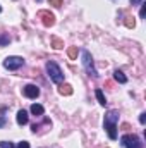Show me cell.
Returning a JSON list of instances; mask_svg holds the SVG:
<instances>
[{"instance_id":"6","label":"cell","mask_w":146,"mask_h":148,"mask_svg":"<svg viewBox=\"0 0 146 148\" xmlns=\"http://www.w3.org/2000/svg\"><path fill=\"white\" fill-rule=\"evenodd\" d=\"M38 17L41 19V23H43L46 28H50V26L55 24V16H53L50 10H40V12H38Z\"/></svg>"},{"instance_id":"13","label":"cell","mask_w":146,"mask_h":148,"mask_svg":"<svg viewBox=\"0 0 146 148\" xmlns=\"http://www.w3.org/2000/svg\"><path fill=\"white\" fill-rule=\"evenodd\" d=\"M77 53H79V50H77V47H69L67 48V57L74 60V59H77Z\"/></svg>"},{"instance_id":"18","label":"cell","mask_w":146,"mask_h":148,"mask_svg":"<svg viewBox=\"0 0 146 148\" xmlns=\"http://www.w3.org/2000/svg\"><path fill=\"white\" fill-rule=\"evenodd\" d=\"M50 5H53V7H60V5H62V0H50Z\"/></svg>"},{"instance_id":"17","label":"cell","mask_w":146,"mask_h":148,"mask_svg":"<svg viewBox=\"0 0 146 148\" xmlns=\"http://www.w3.org/2000/svg\"><path fill=\"white\" fill-rule=\"evenodd\" d=\"M7 43H9V36L2 35V36H0V47H3V45H7Z\"/></svg>"},{"instance_id":"7","label":"cell","mask_w":146,"mask_h":148,"mask_svg":"<svg viewBox=\"0 0 146 148\" xmlns=\"http://www.w3.org/2000/svg\"><path fill=\"white\" fill-rule=\"evenodd\" d=\"M23 93H24V97H28V98H36L38 95H40V88H38L36 84H26V86L23 88Z\"/></svg>"},{"instance_id":"23","label":"cell","mask_w":146,"mask_h":148,"mask_svg":"<svg viewBox=\"0 0 146 148\" xmlns=\"http://www.w3.org/2000/svg\"><path fill=\"white\" fill-rule=\"evenodd\" d=\"M5 124V117H0V126H3Z\"/></svg>"},{"instance_id":"11","label":"cell","mask_w":146,"mask_h":148,"mask_svg":"<svg viewBox=\"0 0 146 148\" xmlns=\"http://www.w3.org/2000/svg\"><path fill=\"white\" fill-rule=\"evenodd\" d=\"M95 95H96V98H98L100 105H107V98H105V95H103V91H102L100 88H96V90H95Z\"/></svg>"},{"instance_id":"16","label":"cell","mask_w":146,"mask_h":148,"mask_svg":"<svg viewBox=\"0 0 146 148\" xmlns=\"http://www.w3.org/2000/svg\"><path fill=\"white\" fill-rule=\"evenodd\" d=\"M126 26H127V28H134V26H136L134 19H132V17H127V19H126Z\"/></svg>"},{"instance_id":"14","label":"cell","mask_w":146,"mask_h":148,"mask_svg":"<svg viewBox=\"0 0 146 148\" xmlns=\"http://www.w3.org/2000/svg\"><path fill=\"white\" fill-rule=\"evenodd\" d=\"M43 112H45V109H43L40 103H33V105H31V114H35V115H43Z\"/></svg>"},{"instance_id":"8","label":"cell","mask_w":146,"mask_h":148,"mask_svg":"<svg viewBox=\"0 0 146 148\" xmlns=\"http://www.w3.org/2000/svg\"><path fill=\"white\" fill-rule=\"evenodd\" d=\"M16 121H17V124H19V126L28 124V121H29L28 112H26V110H19V112H17V115H16Z\"/></svg>"},{"instance_id":"3","label":"cell","mask_w":146,"mask_h":148,"mask_svg":"<svg viewBox=\"0 0 146 148\" xmlns=\"http://www.w3.org/2000/svg\"><path fill=\"white\" fill-rule=\"evenodd\" d=\"M46 73L50 76V79L53 81V83H57V84H60L62 81H64V74L60 71V67L55 64V62H46Z\"/></svg>"},{"instance_id":"20","label":"cell","mask_w":146,"mask_h":148,"mask_svg":"<svg viewBox=\"0 0 146 148\" xmlns=\"http://www.w3.org/2000/svg\"><path fill=\"white\" fill-rule=\"evenodd\" d=\"M17 148H29V143L28 141H21V143H17Z\"/></svg>"},{"instance_id":"22","label":"cell","mask_w":146,"mask_h":148,"mask_svg":"<svg viewBox=\"0 0 146 148\" xmlns=\"http://www.w3.org/2000/svg\"><path fill=\"white\" fill-rule=\"evenodd\" d=\"M131 3H134V5H141L143 3V0H129Z\"/></svg>"},{"instance_id":"24","label":"cell","mask_w":146,"mask_h":148,"mask_svg":"<svg viewBox=\"0 0 146 148\" xmlns=\"http://www.w3.org/2000/svg\"><path fill=\"white\" fill-rule=\"evenodd\" d=\"M0 12H2V7H0Z\"/></svg>"},{"instance_id":"5","label":"cell","mask_w":146,"mask_h":148,"mask_svg":"<svg viewBox=\"0 0 146 148\" xmlns=\"http://www.w3.org/2000/svg\"><path fill=\"white\" fill-rule=\"evenodd\" d=\"M21 66H24V59H23V57H17V55L7 57V59L3 60V67L9 69V71H16V69H19Z\"/></svg>"},{"instance_id":"15","label":"cell","mask_w":146,"mask_h":148,"mask_svg":"<svg viewBox=\"0 0 146 148\" xmlns=\"http://www.w3.org/2000/svg\"><path fill=\"white\" fill-rule=\"evenodd\" d=\"M0 148H16V147L10 141H0Z\"/></svg>"},{"instance_id":"19","label":"cell","mask_w":146,"mask_h":148,"mask_svg":"<svg viewBox=\"0 0 146 148\" xmlns=\"http://www.w3.org/2000/svg\"><path fill=\"white\" fill-rule=\"evenodd\" d=\"M145 10H146V3H141V10H139V17H145Z\"/></svg>"},{"instance_id":"12","label":"cell","mask_w":146,"mask_h":148,"mask_svg":"<svg viewBox=\"0 0 146 148\" xmlns=\"http://www.w3.org/2000/svg\"><path fill=\"white\" fill-rule=\"evenodd\" d=\"M52 47H53L55 50H60V48H64V41H62L60 38L53 36V38H52Z\"/></svg>"},{"instance_id":"10","label":"cell","mask_w":146,"mask_h":148,"mask_svg":"<svg viewBox=\"0 0 146 148\" xmlns=\"http://www.w3.org/2000/svg\"><path fill=\"white\" fill-rule=\"evenodd\" d=\"M59 93L60 95H72V86L71 84H60Z\"/></svg>"},{"instance_id":"9","label":"cell","mask_w":146,"mask_h":148,"mask_svg":"<svg viewBox=\"0 0 146 148\" xmlns=\"http://www.w3.org/2000/svg\"><path fill=\"white\" fill-rule=\"evenodd\" d=\"M113 79H115L117 83H120V84L127 83V77H126V74L122 73V71H115V73H113Z\"/></svg>"},{"instance_id":"2","label":"cell","mask_w":146,"mask_h":148,"mask_svg":"<svg viewBox=\"0 0 146 148\" xmlns=\"http://www.w3.org/2000/svg\"><path fill=\"white\" fill-rule=\"evenodd\" d=\"M81 53H83V66H84V69H86L88 76L93 77V79H96V77H98V73H96V69H95V64H93V57H91V53H89L88 50H83Z\"/></svg>"},{"instance_id":"1","label":"cell","mask_w":146,"mask_h":148,"mask_svg":"<svg viewBox=\"0 0 146 148\" xmlns=\"http://www.w3.org/2000/svg\"><path fill=\"white\" fill-rule=\"evenodd\" d=\"M117 121H119V112L110 110L105 115V129L108 133L110 140H117Z\"/></svg>"},{"instance_id":"4","label":"cell","mask_w":146,"mask_h":148,"mask_svg":"<svg viewBox=\"0 0 146 148\" xmlns=\"http://www.w3.org/2000/svg\"><path fill=\"white\" fill-rule=\"evenodd\" d=\"M120 143H122V147H126V148H143L141 140L136 134H126V136H122Z\"/></svg>"},{"instance_id":"21","label":"cell","mask_w":146,"mask_h":148,"mask_svg":"<svg viewBox=\"0 0 146 148\" xmlns=\"http://www.w3.org/2000/svg\"><path fill=\"white\" fill-rule=\"evenodd\" d=\"M139 122H141V124L146 122V114H141V115H139Z\"/></svg>"}]
</instances>
